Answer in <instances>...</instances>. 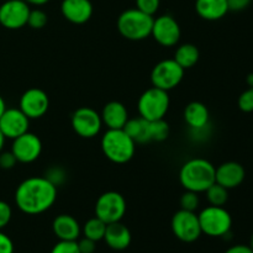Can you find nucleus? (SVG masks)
<instances>
[{
	"label": "nucleus",
	"instance_id": "f257e3e1",
	"mask_svg": "<svg viewBox=\"0 0 253 253\" xmlns=\"http://www.w3.org/2000/svg\"><path fill=\"white\" fill-rule=\"evenodd\" d=\"M57 190L47 178L30 177L15 190V204L26 215H40L51 209L57 199Z\"/></svg>",
	"mask_w": 253,
	"mask_h": 253
},
{
	"label": "nucleus",
	"instance_id": "f03ea898",
	"mask_svg": "<svg viewBox=\"0 0 253 253\" xmlns=\"http://www.w3.org/2000/svg\"><path fill=\"white\" fill-rule=\"evenodd\" d=\"M215 166L205 158H190L179 169V183L185 190L200 194L215 183Z\"/></svg>",
	"mask_w": 253,
	"mask_h": 253
},
{
	"label": "nucleus",
	"instance_id": "7ed1b4c3",
	"mask_svg": "<svg viewBox=\"0 0 253 253\" xmlns=\"http://www.w3.org/2000/svg\"><path fill=\"white\" fill-rule=\"evenodd\" d=\"M100 146L104 156L115 165L130 162L136 152V142L124 128H108L101 136Z\"/></svg>",
	"mask_w": 253,
	"mask_h": 253
},
{
	"label": "nucleus",
	"instance_id": "20e7f679",
	"mask_svg": "<svg viewBox=\"0 0 253 253\" xmlns=\"http://www.w3.org/2000/svg\"><path fill=\"white\" fill-rule=\"evenodd\" d=\"M153 19L155 17L145 14L137 7H132L121 12L118 17L116 26L121 36L126 40L142 41L151 36Z\"/></svg>",
	"mask_w": 253,
	"mask_h": 253
},
{
	"label": "nucleus",
	"instance_id": "39448f33",
	"mask_svg": "<svg viewBox=\"0 0 253 253\" xmlns=\"http://www.w3.org/2000/svg\"><path fill=\"white\" fill-rule=\"evenodd\" d=\"M169 105L170 99L168 91L152 86L143 91L138 98V116L147 121L161 120L167 115Z\"/></svg>",
	"mask_w": 253,
	"mask_h": 253
},
{
	"label": "nucleus",
	"instance_id": "423d86ee",
	"mask_svg": "<svg viewBox=\"0 0 253 253\" xmlns=\"http://www.w3.org/2000/svg\"><path fill=\"white\" fill-rule=\"evenodd\" d=\"M200 229L209 237H226L232 227V216L224 207L209 205L198 214Z\"/></svg>",
	"mask_w": 253,
	"mask_h": 253
},
{
	"label": "nucleus",
	"instance_id": "0eeeda50",
	"mask_svg": "<svg viewBox=\"0 0 253 253\" xmlns=\"http://www.w3.org/2000/svg\"><path fill=\"white\" fill-rule=\"evenodd\" d=\"M126 200L123 194L118 192H105L96 199L95 208V216L103 220L106 225L113 224V222H119L123 220L126 214Z\"/></svg>",
	"mask_w": 253,
	"mask_h": 253
},
{
	"label": "nucleus",
	"instance_id": "6e6552de",
	"mask_svg": "<svg viewBox=\"0 0 253 253\" xmlns=\"http://www.w3.org/2000/svg\"><path fill=\"white\" fill-rule=\"evenodd\" d=\"M184 69L173 58L163 59L152 68L151 83H152V86L169 91L182 83L184 78Z\"/></svg>",
	"mask_w": 253,
	"mask_h": 253
},
{
	"label": "nucleus",
	"instance_id": "1a4fd4ad",
	"mask_svg": "<svg viewBox=\"0 0 253 253\" xmlns=\"http://www.w3.org/2000/svg\"><path fill=\"white\" fill-rule=\"evenodd\" d=\"M170 229L173 235L184 244H193L203 235L198 214L183 209L178 210L172 216Z\"/></svg>",
	"mask_w": 253,
	"mask_h": 253
},
{
	"label": "nucleus",
	"instance_id": "9d476101",
	"mask_svg": "<svg viewBox=\"0 0 253 253\" xmlns=\"http://www.w3.org/2000/svg\"><path fill=\"white\" fill-rule=\"evenodd\" d=\"M71 125L74 132L82 138H94L103 128L101 115L90 106L78 108L71 118Z\"/></svg>",
	"mask_w": 253,
	"mask_h": 253
},
{
	"label": "nucleus",
	"instance_id": "9b49d317",
	"mask_svg": "<svg viewBox=\"0 0 253 253\" xmlns=\"http://www.w3.org/2000/svg\"><path fill=\"white\" fill-rule=\"evenodd\" d=\"M151 36L161 46L173 47L179 42L182 30L178 21L172 15L165 14L153 19Z\"/></svg>",
	"mask_w": 253,
	"mask_h": 253
},
{
	"label": "nucleus",
	"instance_id": "f8f14e48",
	"mask_svg": "<svg viewBox=\"0 0 253 253\" xmlns=\"http://www.w3.org/2000/svg\"><path fill=\"white\" fill-rule=\"evenodd\" d=\"M30 5L25 0H6L0 5V25L7 30H19L27 25Z\"/></svg>",
	"mask_w": 253,
	"mask_h": 253
},
{
	"label": "nucleus",
	"instance_id": "ddd939ff",
	"mask_svg": "<svg viewBox=\"0 0 253 253\" xmlns=\"http://www.w3.org/2000/svg\"><path fill=\"white\" fill-rule=\"evenodd\" d=\"M12 155L16 158L17 163H29L35 162L42 153V141L36 133L30 131L22 133L19 137L12 140L11 150Z\"/></svg>",
	"mask_w": 253,
	"mask_h": 253
},
{
	"label": "nucleus",
	"instance_id": "4468645a",
	"mask_svg": "<svg viewBox=\"0 0 253 253\" xmlns=\"http://www.w3.org/2000/svg\"><path fill=\"white\" fill-rule=\"evenodd\" d=\"M49 108V99L46 91L40 88H30L21 95L19 109L30 119L36 120L46 115Z\"/></svg>",
	"mask_w": 253,
	"mask_h": 253
},
{
	"label": "nucleus",
	"instance_id": "2eb2a0df",
	"mask_svg": "<svg viewBox=\"0 0 253 253\" xmlns=\"http://www.w3.org/2000/svg\"><path fill=\"white\" fill-rule=\"evenodd\" d=\"M30 119L19 108H7L0 118V131L7 140H14L27 132Z\"/></svg>",
	"mask_w": 253,
	"mask_h": 253
},
{
	"label": "nucleus",
	"instance_id": "dca6fc26",
	"mask_svg": "<svg viewBox=\"0 0 253 253\" xmlns=\"http://www.w3.org/2000/svg\"><path fill=\"white\" fill-rule=\"evenodd\" d=\"M246 177L244 166L239 162H225L215 169V183L222 185L226 189H235L240 187Z\"/></svg>",
	"mask_w": 253,
	"mask_h": 253
},
{
	"label": "nucleus",
	"instance_id": "f3484780",
	"mask_svg": "<svg viewBox=\"0 0 253 253\" xmlns=\"http://www.w3.org/2000/svg\"><path fill=\"white\" fill-rule=\"evenodd\" d=\"M93 4L90 0H63L61 12L64 19L74 25H83L93 16Z\"/></svg>",
	"mask_w": 253,
	"mask_h": 253
},
{
	"label": "nucleus",
	"instance_id": "a211bd4d",
	"mask_svg": "<svg viewBox=\"0 0 253 253\" xmlns=\"http://www.w3.org/2000/svg\"><path fill=\"white\" fill-rule=\"evenodd\" d=\"M52 231L59 241H77L82 235V226L72 215L61 214L53 219Z\"/></svg>",
	"mask_w": 253,
	"mask_h": 253
},
{
	"label": "nucleus",
	"instance_id": "6ab92c4d",
	"mask_svg": "<svg viewBox=\"0 0 253 253\" xmlns=\"http://www.w3.org/2000/svg\"><path fill=\"white\" fill-rule=\"evenodd\" d=\"M131 231L123 222H113L106 225V231L104 235V241L114 251H124L131 244Z\"/></svg>",
	"mask_w": 253,
	"mask_h": 253
},
{
	"label": "nucleus",
	"instance_id": "aec40b11",
	"mask_svg": "<svg viewBox=\"0 0 253 253\" xmlns=\"http://www.w3.org/2000/svg\"><path fill=\"white\" fill-rule=\"evenodd\" d=\"M103 125L108 128L116 130V128H124L125 124L127 123L128 111L126 106L120 101H109L105 104L100 113Z\"/></svg>",
	"mask_w": 253,
	"mask_h": 253
},
{
	"label": "nucleus",
	"instance_id": "412c9836",
	"mask_svg": "<svg viewBox=\"0 0 253 253\" xmlns=\"http://www.w3.org/2000/svg\"><path fill=\"white\" fill-rule=\"evenodd\" d=\"M195 11L207 21H217L229 12L227 0H195Z\"/></svg>",
	"mask_w": 253,
	"mask_h": 253
},
{
	"label": "nucleus",
	"instance_id": "4be33fe9",
	"mask_svg": "<svg viewBox=\"0 0 253 253\" xmlns=\"http://www.w3.org/2000/svg\"><path fill=\"white\" fill-rule=\"evenodd\" d=\"M183 116L189 128H202L210 125L209 109L200 101H192L188 104Z\"/></svg>",
	"mask_w": 253,
	"mask_h": 253
},
{
	"label": "nucleus",
	"instance_id": "5701e85b",
	"mask_svg": "<svg viewBox=\"0 0 253 253\" xmlns=\"http://www.w3.org/2000/svg\"><path fill=\"white\" fill-rule=\"evenodd\" d=\"M124 131L132 138L133 141L140 145L143 143L152 142L151 141V131H150V121L145 120L142 118L128 119L127 123L124 126Z\"/></svg>",
	"mask_w": 253,
	"mask_h": 253
},
{
	"label": "nucleus",
	"instance_id": "b1692460",
	"mask_svg": "<svg viewBox=\"0 0 253 253\" xmlns=\"http://www.w3.org/2000/svg\"><path fill=\"white\" fill-rule=\"evenodd\" d=\"M200 58V52L195 44L183 43L178 46L173 59L182 67L183 69H189L198 63Z\"/></svg>",
	"mask_w": 253,
	"mask_h": 253
},
{
	"label": "nucleus",
	"instance_id": "393cba45",
	"mask_svg": "<svg viewBox=\"0 0 253 253\" xmlns=\"http://www.w3.org/2000/svg\"><path fill=\"white\" fill-rule=\"evenodd\" d=\"M106 231V224L99 217L94 216L89 219L82 227V234L84 237L91 240L94 242H99L104 240V235Z\"/></svg>",
	"mask_w": 253,
	"mask_h": 253
},
{
	"label": "nucleus",
	"instance_id": "a878e982",
	"mask_svg": "<svg viewBox=\"0 0 253 253\" xmlns=\"http://www.w3.org/2000/svg\"><path fill=\"white\" fill-rule=\"evenodd\" d=\"M205 194H207V199L209 204L215 205V207H224L227 200H229V189L217 184V183H214L205 192Z\"/></svg>",
	"mask_w": 253,
	"mask_h": 253
},
{
	"label": "nucleus",
	"instance_id": "bb28decb",
	"mask_svg": "<svg viewBox=\"0 0 253 253\" xmlns=\"http://www.w3.org/2000/svg\"><path fill=\"white\" fill-rule=\"evenodd\" d=\"M150 131L152 142H162L167 140L170 130L167 121H165V119H161V120L150 121Z\"/></svg>",
	"mask_w": 253,
	"mask_h": 253
},
{
	"label": "nucleus",
	"instance_id": "cd10ccee",
	"mask_svg": "<svg viewBox=\"0 0 253 253\" xmlns=\"http://www.w3.org/2000/svg\"><path fill=\"white\" fill-rule=\"evenodd\" d=\"M44 178L49 180L54 187H61L67 182V172L61 166H52L46 170L43 175Z\"/></svg>",
	"mask_w": 253,
	"mask_h": 253
},
{
	"label": "nucleus",
	"instance_id": "c85d7f7f",
	"mask_svg": "<svg viewBox=\"0 0 253 253\" xmlns=\"http://www.w3.org/2000/svg\"><path fill=\"white\" fill-rule=\"evenodd\" d=\"M48 21V16L46 12L41 9H31L27 19V25L34 30L43 29Z\"/></svg>",
	"mask_w": 253,
	"mask_h": 253
},
{
	"label": "nucleus",
	"instance_id": "c756f323",
	"mask_svg": "<svg viewBox=\"0 0 253 253\" xmlns=\"http://www.w3.org/2000/svg\"><path fill=\"white\" fill-rule=\"evenodd\" d=\"M180 209L188 210V211H195L200 205V198L198 193L185 190L180 197Z\"/></svg>",
	"mask_w": 253,
	"mask_h": 253
},
{
	"label": "nucleus",
	"instance_id": "7c9ffc66",
	"mask_svg": "<svg viewBox=\"0 0 253 253\" xmlns=\"http://www.w3.org/2000/svg\"><path fill=\"white\" fill-rule=\"evenodd\" d=\"M239 109L244 113H253V88H247L242 91L237 100Z\"/></svg>",
	"mask_w": 253,
	"mask_h": 253
},
{
	"label": "nucleus",
	"instance_id": "2f4dec72",
	"mask_svg": "<svg viewBox=\"0 0 253 253\" xmlns=\"http://www.w3.org/2000/svg\"><path fill=\"white\" fill-rule=\"evenodd\" d=\"M160 5L161 0H136V7L151 16H153L158 11Z\"/></svg>",
	"mask_w": 253,
	"mask_h": 253
},
{
	"label": "nucleus",
	"instance_id": "473e14b6",
	"mask_svg": "<svg viewBox=\"0 0 253 253\" xmlns=\"http://www.w3.org/2000/svg\"><path fill=\"white\" fill-rule=\"evenodd\" d=\"M49 253H81L77 241H58Z\"/></svg>",
	"mask_w": 253,
	"mask_h": 253
},
{
	"label": "nucleus",
	"instance_id": "72a5a7b5",
	"mask_svg": "<svg viewBox=\"0 0 253 253\" xmlns=\"http://www.w3.org/2000/svg\"><path fill=\"white\" fill-rule=\"evenodd\" d=\"M12 209L10 204H7L4 200H0V230L6 227L9 222L11 221Z\"/></svg>",
	"mask_w": 253,
	"mask_h": 253
},
{
	"label": "nucleus",
	"instance_id": "f704fd0d",
	"mask_svg": "<svg viewBox=\"0 0 253 253\" xmlns=\"http://www.w3.org/2000/svg\"><path fill=\"white\" fill-rule=\"evenodd\" d=\"M17 161L11 151H1L0 152V168L2 169H11L16 166Z\"/></svg>",
	"mask_w": 253,
	"mask_h": 253
},
{
	"label": "nucleus",
	"instance_id": "c9c22d12",
	"mask_svg": "<svg viewBox=\"0 0 253 253\" xmlns=\"http://www.w3.org/2000/svg\"><path fill=\"white\" fill-rule=\"evenodd\" d=\"M189 135L195 142H204L210 136V125L202 128H189Z\"/></svg>",
	"mask_w": 253,
	"mask_h": 253
},
{
	"label": "nucleus",
	"instance_id": "e433bc0d",
	"mask_svg": "<svg viewBox=\"0 0 253 253\" xmlns=\"http://www.w3.org/2000/svg\"><path fill=\"white\" fill-rule=\"evenodd\" d=\"M0 253H14V242L0 230Z\"/></svg>",
	"mask_w": 253,
	"mask_h": 253
},
{
	"label": "nucleus",
	"instance_id": "4c0bfd02",
	"mask_svg": "<svg viewBox=\"0 0 253 253\" xmlns=\"http://www.w3.org/2000/svg\"><path fill=\"white\" fill-rule=\"evenodd\" d=\"M252 0H227V6H229V11H242V10L247 9Z\"/></svg>",
	"mask_w": 253,
	"mask_h": 253
},
{
	"label": "nucleus",
	"instance_id": "58836bf2",
	"mask_svg": "<svg viewBox=\"0 0 253 253\" xmlns=\"http://www.w3.org/2000/svg\"><path fill=\"white\" fill-rule=\"evenodd\" d=\"M78 244V249L81 253H94L95 252L96 242L91 241V240L86 239V237H83L81 241L77 242Z\"/></svg>",
	"mask_w": 253,
	"mask_h": 253
},
{
	"label": "nucleus",
	"instance_id": "ea45409f",
	"mask_svg": "<svg viewBox=\"0 0 253 253\" xmlns=\"http://www.w3.org/2000/svg\"><path fill=\"white\" fill-rule=\"evenodd\" d=\"M225 253H253V251L249 245H235L227 249Z\"/></svg>",
	"mask_w": 253,
	"mask_h": 253
},
{
	"label": "nucleus",
	"instance_id": "a19ab883",
	"mask_svg": "<svg viewBox=\"0 0 253 253\" xmlns=\"http://www.w3.org/2000/svg\"><path fill=\"white\" fill-rule=\"evenodd\" d=\"M29 5H35V6H42V5L47 4L49 0H25Z\"/></svg>",
	"mask_w": 253,
	"mask_h": 253
},
{
	"label": "nucleus",
	"instance_id": "79ce46f5",
	"mask_svg": "<svg viewBox=\"0 0 253 253\" xmlns=\"http://www.w3.org/2000/svg\"><path fill=\"white\" fill-rule=\"evenodd\" d=\"M7 106H6V103H5L4 98H2L1 95H0V118H1V115L4 114V111L6 110Z\"/></svg>",
	"mask_w": 253,
	"mask_h": 253
},
{
	"label": "nucleus",
	"instance_id": "37998d69",
	"mask_svg": "<svg viewBox=\"0 0 253 253\" xmlns=\"http://www.w3.org/2000/svg\"><path fill=\"white\" fill-rule=\"evenodd\" d=\"M246 84H247V85H249V88H253V73L247 74Z\"/></svg>",
	"mask_w": 253,
	"mask_h": 253
},
{
	"label": "nucleus",
	"instance_id": "c03bdc74",
	"mask_svg": "<svg viewBox=\"0 0 253 253\" xmlns=\"http://www.w3.org/2000/svg\"><path fill=\"white\" fill-rule=\"evenodd\" d=\"M5 140L6 138L4 137V135L1 133V131H0V152L2 151V148H4V145H5Z\"/></svg>",
	"mask_w": 253,
	"mask_h": 253
},
{
	"label": "nucleus",
	"instance_id": "a18cd8bd",
	"mask_svg": "<svg viewBox=\"0 0 253 253\" xmlns=\"http://www.w3.org/2000/svg\"><path fill=\"white\" fill-rule=\"evenodd\" d=\"M249 246L251 247V249H252V251H253V234H252L251 239H250V245H249Z\"/></svg>",
	"mask_w": 253,
	"mask_h": 253
}]
</instances>
